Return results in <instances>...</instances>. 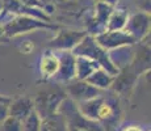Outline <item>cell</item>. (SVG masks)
I'll use <instances>...</instances> for the list:
<instances>
[{
    "label": "cell",
    "mask_w": 151,
    "mask_h": 131,
    "mask_svg": "<svg viewBox=\"0 0 151 131\" xmlns=\"http://www.w3.org/2000/svg\"><path fill=\"white\" fill-rule=\"evenodd\" d=\"M43 84L45 85L37 91L36 97L33 98L34 112L41 119L58 113L62 102L67 98L63 85L54 81H43Z\"/></svg>",
    "instance_id": "2"
},
{
    "label": "cell",
    "mask_w": 151,
    "mask_h": 131,
    "mask_svg": "<svg viewBox=\"0 0 151 131\" xmlns=\"http://www.w3.org/2000/svg\"><path fill=\"white\" fill-rule=\"evenodd\" d=\"M1 20L3 30H4V34L8 39L38 30L55 31L60 26V24H58V22H45L28 16H11L4 11L1 13Z\"/></svg>",
    "instance_id": "1"
},
{
    "label": "cell",
    "mask_w": 151,
    "mask_h": 131,
    "mask_svg": "<svg viewBox=\"0 0 151 131\" xmlns=\"http://www.w3.org/2000/svg\"><path fill=\"white\" fill-rule=\"evenodd\" d=\"M59 59L57 52L53 50H45L38 60V72L41 75L42 81H51L58 72Z\"/></svg>",
    "instance_id": "10"
},
{
    "label": "cell",
    "mask_w": 151,
    "mask_h": 131,
    "mask_svg": "<svg viewBox=\"0 0 151 131\" xmlns=\"http://www.w3.org/2000/svg\"><path fill=\"white\" fill-rule=\"evenodd\" d=\"M59 113L66 122L67 131H105L100 122L84 117L79 112L76 104L70 98H66L62 102Z\"/></svg>",
    "instance_id": "4"
},
{
    "label": "cell",
    "mask_w": 151,
    "mask_h": 131,
    "mask_svg": "<svg viewBox=\"0 0 151 131\" xmlns=\"http://www.w3.org/2000/svg\"><path fill=\"white\" fill-rule=\"evenodd\" d=\"M7 42H8V38L5 37L4 30H3V20H1V14H0V45H4Z\"/></svg>",
    "instance_id": "21"
},
{
    "label": "cell",
    "mask_w": 151,
    "mask_h": 131,
    "mask_svg": "<svg viewBox=\"0 0 151 131\" xmlns=\"http://www.w3.org/2000/svg\"><path fill=\"white\" fill-rule=\"evenodd\" d=\"M96 42L108 52L126 46H134L135 39L126 30H105L95 37Z\"/></svg>",
    "instance_id": "6"
},
{
    "label": "cell",
    "mask_w": 151,
    "mask_h": 131,
    "mask_svg": "<svg viewBox=\"0 0 151 131\" xmlns=\"http://www.w3.org/2000/svg\"><path fill=\"white\" fill-rule=\"evenodd\" d=\"M8 112H9V117L22 121L32 112H34L33 98L29 97V96L13 98V100H11L9 105H8Z\"/></svg>",
    "instance_id": "11"
},
{
    "label": "cell",
    "mask_w": 151,
    "mask_h": 131,
    "mask_svg": "<svg viewBox=\"0 0 151 131\" xmlns=\"http://www.w3.org/2000/svg\"><path fill=\"white\" fill-rule=\"evenodd\" d=\"M72 54L76 55V57H84L93 60V62L97 63L100 68L105 69L106 72H109L113 76H116L118 74V68L113 64L112 59L109 57V52L104 50L99 45L96 39H95V37L86 36L79 42V45L72 50Z\"/></svg>",
    "instance_id": "3"
},
{
    "label": "cell",
    "mask_w": 151,
    "mask_h": 131,
    "mask_svg": "<svg viewBox=\"0 0 151 131\" xmlns=\"http://www.w3.org/2000/svg\"><path fill=\"white\" fill-rule=\"evenodd\" d=\"M45 3L51 4L55 11H63L67 13L80 12V7L84 4V0H45Z\"/></svg>",
    "instance_id": "16"
},
{
    "label": "cell",
    "mask_w": 151,
    "mask_h": 131,
    "mask_svg": "<svg viewBox=\"0 0 151 131\" xmlns=\"http://www.w3.org/2000/svg\"><path fill=\"white\" fill-rule=\"evenodd\" d=\"M0 131H21V121L8 115L0 123Z\"/></svg>",
    "instance_id": "18"
},
{
    "label": "cell",
    "mask_w": 151,
    "mask_h": 131,
    "mask_svg": "<svg viewBox=\"0 0 151 131\" xmlns=\"http://www.w3.org/2000/svg\"><path fill=\"white\" fill-rule=\"evenodd\" d=\"M87 83L91 84L92 87H95L99 91H109L112 87L113 81H114V76L110 75L109 72H106L103 68H97L89 75V77L87 79Z\"/></svg>",
    "instance_id": "13"
},
{
    "label": "cell",
    "mask_w": 151,
    "mask_h": 131,
    "mask_svg": "<svg viewBox=\"0 0 151 131\" xmlns=\"http://www.w3.org/2000/svg\"><path fill=\"white\" fill-rule=\"evenodd\" d=\"M150 28H151L150 13L137 11V12L129 14L125 30L138 43L141 41H143L145 38H147V37H150Z\"/></svg>",
    "instance_id": "7"
},
{
    "label": "cell",
    "mask_w": 151,
    "mask_h": 131,
    "mask_svg": "<svg viewBox=\"0 0 151 131\" xmlns=\"http://www.w3.org/2000/svg\"><path fill=\"white\" fill-rule=\"evenodd\" d=\"M135 5L141 12H146L150 13L151 11V0H134Z\"/></svg>",
    "instance_id": "19"
},
{
    "label": "cell",
    "mask_w": 151,
    "mask_h": 131,
    "mask_svg": "<svg viewBox=\"0 0 151 131\" xmlns=\"http://www.w3.org/2000/svg\"><path fill=\"white\" fill-rule=\"evenodd\" d=\"M40 131H67L66 122L59 112L53 115H49L42 118L41 121V130Z\"/></svg>",
    "instance_id": "15"
},
{
    "label": "cell",
    "mask_w": 151,
    "mask_h": 131,
    "mask_svg": "<svg viewBox=\"0 0 151 131\" xmlns=\"http://www.w3.org/2000/svg\"><path fill=\"white\" fill-rule=\"evenodd\" d=\"M41 121V117L36 112H32L28 117H25L21 121V131H40Z\"/></svg>",
    "instance_id": "17"
},
{
    "label": "cell",
    "mask_w": 151,
    "mask_h": 131,
    "mask_svg": "<svg viewBox=\"0 0 151 131\" xmlns=\"http://www.w3.org/2000/svg\"><path fill=\"white\" fill-rule=\"evenodd\" d=\"M63 88H65V92L67 94V98L74 101L75 104L88 101L91 98L97 97L101 93V91H99L95 87H92L86 80H76V79H74L70 83L65 84Z\"/></svg>",
    "instance_id": "8"
},
{
    "label": "cell",
    "mask_w": 151,
    "mask_h": 131,
    "mask_svg": "<svg viewBox=\"0 0 151 131\" xmlns=\"http://www.w3.org/2000/svg\"><path fill=\"white\" fill-rule=\"evenodd\" d=\"M129 14V11L125 7L120 4L114 5L106 22V30H125Z\"/></svg>",
    "instance_id": "12"
},
{
    "label": "cell",
    "mask_w": 151,
    "mask_h": 131,
    "mask_svg": "<svg viewBox=\"0 0 151 131\" xmlns=\"http://www.w3.org/2000/svg\"><path fill=\"white\" fill-rule=\"evenodd\" d=\"M59 59V67L58 72L51 81L60 85L70 83L75 79V55L72 51H55Z\"/></svg>",
    "instance_id": "9"
},
{
    "label": "cell",
    "mask_w": 151,
    "mask_h": 131,
    "mask_svg": "<svg viewBox=\"0 0 151 131\" xmlns=\"http://www.w3.org/2000/svg\"><path fill=\"white\" fill-rule=\"evenodd\" d=\"M8 105H9V102H3V101H0V123L9 115Z\"/></svg>",
    "instance_id": "20"
},
{
    "label": "cell",
    "mask_w": 151,
    "mask_h": 131,
    "mask_svg": "<svg viewBox=\"0 0 151 131\" xmlns=\"http://www.w3.org/2000/svg\"><path fill=\"white\" fill-rule=\"evenodd\" d=\"M120 131H143V130H142V127L138 126V125H129V126L122 127Z\"/></svg>",
    "instance_id": "23"
},
{
    "label": "cell",
    "mask_w": 151,
    "mask_h": 131,
    "mask_svg": "<svg viewBox=\"0 0 151 131\" xmlns=\"http://www.w3.org/2000/svg\"><path fill=\"white\" fill-rule=\"evenodd\" d=\"M3 11H4V8H3V0H0V14H1Z\"/></svg>",
    "instance_id": "24"
},
{
    "label": "cell",
    "mask_w": 151,
    "mask_h": 131,
    "mask_svg": "<svg viewBox=\"0 0 151 131\" xmlns=\"http://www.w3.org/2000/svg\"><path fill=\"white\" fill-rule=\"evenodd\" d=\"M97 68H100L97 63L88 59V58L84 57L75 58V79L76 80H87L89 77V75Z\"/></svg>",
    "instance_id": "14"
},
{
    "label": "cell",
    "mask_w": 151,
    "mask_h": 131,
    "mask_svg": "<svg viewBox=\"0 0 151 131\" xmlns=\"http://www.w3.org/2000/svg\"><path fill=\"white\" fill-rule=\"evenodd\" d=\"M87 36L84 29H75L60 25L55 30L54 37L49 41L47 47L53 51H72Z\"/></svg>",
    "instance_id": "5"
},
{
    "label": "cell",
    "mask_w": 151,
    "mask_h": 131,
    "mask_svg": "<svg viewBox=\"0 0 151 131\" xmlns=\"http://www.w3.org/2000/svg\"><path fill=\"white\" fill-rule=\"evenodd\" d=\"M121 0H92V3L93 4H99V3H101V4H109V5H117L120 4Z\"/></svg>",
    "instance_id": "22"
}]
</instances>
